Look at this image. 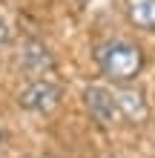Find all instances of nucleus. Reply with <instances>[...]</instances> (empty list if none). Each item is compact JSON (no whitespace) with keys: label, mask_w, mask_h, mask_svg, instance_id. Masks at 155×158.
Returning a JSON list of instances; mask_svg holds the SVG:
<instances>
[{"label":"nucleus","mask_w":155,"mask_h":158,"mask_svg":"<svg viewBox=\"0 0 155 158\" xmlns=\"http://www.w3.org/2000/svg\"><path fill=\"white\" fill-rule=\"evenodd\" d=\"M112 95H115V104H118L121 118H126L129 124H147L149 101H147V92H144L141 86H135V81L132 83H115Z\"/></svg>","instance_id":"39448f33"},{"label":"nucleus","mask_w":155,"mask_h":158,"mask_svg":"<svg viewBox=\"0 0 155 158\" xmlns=\"http://www.w3.org/2000/svg\"><path fill=\"white\" fill-rule=\"evenodd\" d=\"M152 127H155V124H152Z\"/></svg>","instance_id":"1a4fd4ad"},{"label":"nucleus","mask_w":155,"mask_h":158,"mask_svg":"<svg viewBox=\"0 0 155 158\" xmlns=\"http://www.w3.org/2000/svg\"><path fill=\"white\" fill-rule=\"evenodd\" d=\"M92 58L98 63V69L112 81V83H132L141 75L144 63V49L129 38H106L95 46Z\"/></svg>","instance_id":"f257e3e1"},{"label":"nucleus","mask_w":155,"mask_h":158,"mask_svg":"<svg viewBox=\"0 0 155 158\" xmlns=\"http://www.w3.org/2000/svg\"><path fill=\"white\" fill-rule=\"evenodd\" d=\"M12 40V26H9V20L6 17H0V49Z\"/></svg>","instance_id":"0eeeda50"},{"label":"nucleus","mask_w":155,"mask_h":158,"mask_svg":"<svg viewBox=\"0 0 155 158\" xmlns=\"http://www.w3.org/2000/svg\"><path fill=\"white\" fill-rule=\"evenodd\" d=\"M80 101H84L86 115L92 118L95 124H101V127H115L118 118H121L112 89L101 86V83H89V86H84V95H80Z\"/></svg>","instance_id":"20e7f679"},{"label":"nucleus","mask_w":155,"mask_h":158,"mask_svg":"<svg viewBox=\"0 0 155 158\" xmlns=\"http://www.w3.org/2000/svg\"><path fill=\"white\" fill-rule=\"evenodd\" d=\"M60 98H63L60 83L46 75H38L17 92V106L26 109V112H35V115H46L60 104Z\"/></svg>","instance_id":"f03ea898"},{"label":"nucleus","mask_w":155,"mask_h":158,"mask_svg":"<svg viewBox=\"0 0 155 158\" xmlns=\"http://www.w3.org/2000/svg\"><path fill=\"white\" fill-rule=\"evenodd\" d=\"M14 63H17V69H20L23 75L38 78V75H46V72L55 66V55H52V49L40 38H32L29 35V38H23L20 43H17Z\"/></svg>","instance_id":"7ed1b4c3"},{"label":"nucleus","mask_w":155,"mask_h":158,"mask_svg":"<svg viewBox=\"0 0 155 158\" xmlns=\"http://www.w3.org/2000/svg\"><path fill=\"white\" fill-rule=\"evenodd\" d=\"M124 12L135 29L155 32V0H124Z\"/></svg>","instance_id":"423d86ee"},{"label":"nucleus","mask_w":155,"mask_h":158,"mask_svg":"<svg viewBox=\"0 0 155 158\" xmlns=\"http://www.w3.org/2000/svg\"><path fill=\"white\" fill-rule=\"evenodd\" d=\"M0 141H3V132H0Z\"/></svg>","instance_id":"6e6552de"}]
</instances>
